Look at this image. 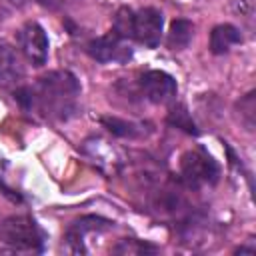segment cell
Returning a JSON list of instances; mask_svg holds the SVG:
<instances>
[{
    "label": "cell",
    "mask_w": 256,
    "mask_h": 256,
    "mask_svg": "<svg viewBox=\"0 0 256 256\" xmlns=\"http://www.w3.org/2000/svg\"><path fill=\"white\" fill-rule=\"evenodd\" d=\"M102 124L116 136H124V138H134L140 134V124H134V122H126V120H120V118H102Z\"/></svg>",
    "instance_id": "5bb4252c"
},
{
    "label": "cell",
    "mask_w": 256,
    "mask_h": 256,
    "mask_svg": "<svg viewBox=\"0 0 256 256\" xmlns=\"http://www.w3.org/2000/svg\"><path fill=\"white\" fill-rule=\"evenodd\" d=\"M180 176L188 188H202L212 186L220 178V166L218 162L204 150H188L180 158Z\"/></svg>",
    "instance_id": "3957f363"
},
{
    "label": "cell",
    "mask_w": 256,
    "mask_h": 256,
    "mask_svg": "<svg viewBox=\"0 0 256 256\" xmlns=\"http://www.w3.org/2000/svg\"><path fill=\"white\" fill-rule=\"evenodd\" d=\"M22 76H24V68L20 64L18 52L8 42H0V86L10 88L18 84Z\"/></svg>",
    "instance_id": "9c48e42d"
},
{
    "label": "cell",
    "mask_w": 256,
    "mask_h": 256,
    "mask_svg": "<svg viewBox=\"0 0 256 256\" xmlns=\"http://www.w3.org/2000/svg\"><path fill=\"white\" fill-rule=\"evenodd\" d=\"M240 42H242L240 30L232 24H218L210 32V50H212V54H224Z\"/></svg>",
    "instance_id": "30bf717a"
},
{
    "label": "cell",
    "mask_w": 256,
    "mask_h": 256,
    "mask_svg": "<svg viewBox=\"0 0 256 256\" xmlns=\"http://www.w3.org/2000/svg\"><path fill=\"white\" fill-rule=\"evenodd\" d=\"M116 254H146V252H156V246L148 242H140L136 238H124L120 244L114 248Z\"/></svg>",
    "instance_id": "9a60e30c"
},
{
    "label": "cell",
    "mask_w": 256,
    "mask_h": 256,
    "mask_svg": "<svg viewBox=\"0 0 256 256\" xmlns=\"http://www.w3.org/2000/svg\"><path fill=\"white\" fill-rule=\"evenodd\" d=\"M194 36V24L186 18H176L170 24L168 30V48L170 50H182L190 44Z\"/></svg>",
    "instance_id": "8fae6325"
},
{
    "label": "cell",
    "mask_w": 256,
    "mask_h": 256,
    "mask_svg": "<svg viewBox=\"0 0 256 256\" xmlns=\"http://www.w3.org/2000/svg\"><path fill=\"white\" fill-rule=\"evenodd\" d=\"M0 242L14 250L42 252L46 234L32 216L16 214V216H8L0 222Z\"/></svg>",
    "instance_id": "7a4b0ae2"
},
{
    "label": "cell",
    "mask_w": 256,
    "mask_h": 256,
    "mask_svg": "<svg viewBox=\"0 0 256 256\" xmlns=\"http://www.w3.org/2000/svg\"><path fill=\"white\" fill-rule=\"evenodd\" d=\"M112 224H114V222H110V220H106V218H100V216H82L80 220L72 222V224L68 226V230H66L64 240H66V244H68V250L74 252V254H78V252H80V254L88 252L86 246H84L86 236H88L90 232H104V230H108Z\"/></svg>",
    "instance_id": "ba28073f"
},
{
    "label": "cell",
    "mask_w": 256,
    "mask_h": 256,
    "mask_svg": "<svg viewBox=\"0 0 256 256\" xmlns=\"http://www.w3.org/2000/svg\"><path fill=\"white\" fill-rule=\"evenodd\" d=\"M162 26L164 18L162 12L156 8H142L134 12V26H132V38L144 44L146 48H156L162 38Z\"/></svg>",
    "instance_id": "8992f818"
},
{
    "label": "cell",
    "mask_w": 256,
    "mask_h": 256,
    "mask_svg": "<svg viewBox=\"0 0 256 256\" xmlns=\"http://www.w3.org/2000/svg\"><path fill=\"white\" fill-rule=\"evenodd\" d=\"M86 50H88V54L96 62H118V64H126L132 58V48H130L128 40L120 38L114 32L90 40L88 46H86Z\"/></svg>",
    "instance_id": "5b68a950"
},
{
    "label": "cell",
    "mask_w": 256,
    "mask_h": 256,
    "mask_svg": "<svg viewBox=\"0 0 256 256\" xmlns=\"http://www.w3.org/2000/svg\"><path fill=\"white\" fill-rule=\"evenodd\" d=\"M230 6H232V10H234L240 18L252 22L254 10H256V0H230Z\"/></svg>",
    "instance_id": "2e32d148"
},
{
    "label": "cell",
    "mask_w": 256,
    "mask_h": 256,
    "mask_svg": "<svg viewBox=\"0 0 256 256\" xmlns=\"http://www.w3.org/2000/svg\"><path fill=\"white\" fill-rule=\"evenodd\" d=\"M38 2L44 4V6H50V8H56V6L64 4V0H38Z\"/></svg>",
    "instance_id": "e0dca14e"
},
{
    "label": "cell",
    "mask_w": 256,
    "mask_h": 256,
    "mask_svg": "<svg viewBox=\"0 0 256 256\" xmlns=\"http://www.w3.org/2000/svg\"><path fill=\"white\" fill-rule=\"evenodd\" d=\"M80 96V84L74 74L56 70L42 76L34 86H22L14 98L24 110H38L52 120H68L74 116Z\"/></svg>",
    "instance_id": "6da1fadb"
},
{
    "label": "cell",
    "mask_w": 256,
    "mask_h": 256,
    "mask_svg": "<svg viewBox=\"0 0 256 256\" xmlns=\"http://www.w3.org/2000/svg\"><path fill=\"white\" fill-rule=\"evenodd\" d=\"M132 26H134V10L128 6H122L116 14H114V24H112V32L118 34L120 38L128 40L132 38Z\"/></svg>",
    "instance_id": "4fadbf2b"
},
{
    "label": "cell",
    "mask_w": 256,
    "mask_h": 256,
    "mask_svg": "<svg viewBox=\"0 0 256 256\" xmlns=\"http://www.w3.org/2000/svg\"><path fill=\"white\" fill-rule=\"evenodd\" d=\"M168 124H172V126L184 130L186 134H192V136L198 134V128H196V124H194V120H192V116H190V112L186 110L184 104H178V106H174V108L170 110V114H168Z\"/></svg>",
    "instance_id": "7c38bea8"
},
{
    "label": "cell",
    "mask_w": 256,
    "mask_h": 256,
    "mask_svg": "<svg viewBox=\"0 0 256 256\" xmlns=\"http://www.w3.org/2000/svg\"><path fill=\"white\" fill-rule=\"evenodd\" d=\"M18 46L32 66H42L48 60V36L38 22H26L18 30Z\"/></svg>",
    "instance_id": "277c9868"
},
{
    "label": "cell",
    "mask_w": 256,
    "mask_h": 256,
    "mask_svg": "<svg viewBox=\"0 0 256 256\" xmlns=\"http://www.w3.org/2000/svg\"><path fill=\"white\" fill-rule=\"evenodd\" d=\"M140 86L144 96L154 104H170L178 94L176 80L164 70H148L142 76Z\"/></svg>",
    "instance_id": "52a82bcc"
}]
</instances>
